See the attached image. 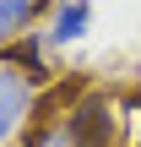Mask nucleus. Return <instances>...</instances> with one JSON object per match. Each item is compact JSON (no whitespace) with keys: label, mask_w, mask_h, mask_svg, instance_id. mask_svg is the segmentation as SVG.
<instances>
[{"label":"nucleus","mask_w":141,"mask_h":147,"mask_svg":"<svg viewBox=\"0 0 141 147\" xmlns=\"http://www.w3.org/2000/svg\"><path fill=\"white\" fill-rule=\"evenodd\" d=\"M49 5L54 0H0V49L16 44L22 33H33L38 16H49Z\"/></svg>","instance_id":"4"},{"label":"nucleus","mask_w":141,"mask_h":147,"mask_svg":"<svg viewBox=\"0 0 141 147\" xmlns=\"http://www.w3.org/2000/svg\"><path fill=\"white\" fill-rule=\"evenodd\" d=\"M38 109H43L38 104V82L11 71V65H0V147L16 142L27 131V120H38Z\"/></svg>","instance_id":"1"},{"label":"nucleus","mask_w":141,"mask_h":147,"mask_svg":"<svg viewBox=\"0 0 141 147\" xmlns=\"http://www.w3.org/2000/svg\"><path fill=\"white\" fill-rule=\"evenodd\" d=\"M0 65H11V71L33 76V82L43 87V82H49V38H43V33H22L16 44H5V49H0Z\"/></svg>","instance_id":"3"},{"label":"nucleus","mask_w":141,"mask_h":147,"mask_svg":"<svg viewBox=\"0 0 141 147\" xmlns=\"http://www.w3.org/2000/svg\"><path fill=\"white\" fill-rule=\"evenodd\" d=\"M87 27H92V5H87V0H54L43 38H49V49H65V44H82Z\"/></svg>","instance_id":"2"},{"label":"nucleus","mask_w":141,"mask_h":147,"mask_svg":"<svg viewBox=\"0 0 141 147\" xmlns=\"http://www.w3.org/2000/svg\"><path fill=\"white\" fill-rule=\"evenodd\" d=\"M27 147H82L76 142V131L54 115V120H43V125H33V136H27Z\"/></svg>","instance_id":"5"}]
</instances>
